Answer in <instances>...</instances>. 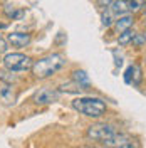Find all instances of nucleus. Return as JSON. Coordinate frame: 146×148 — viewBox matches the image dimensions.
<instances>
[{"label": "nucleus", "mask_w": 146, "mask_h": 148, "mask_svg": "<svg viewBox=\"0 0 146 148\" xmlns=\"http://www.w3.org/2000/svg\"><path fill=\"white\" fill-rule=\"evenodd\" d=\"M65 64V59L64 56L61 54H49L42 59L35 61L32 64V74L35 79H47L50 77L52 74H55L59 69H62V66Z\"/></svg>", "instance_id": "nucleus-1"}, {"label": "nucleus", "mask_w": 146, "mask_h": 148, "mask_svg": "<svg viewBox=\"0 0 146 148\" xmlns=\"http://www.w3.org/2000/svg\"><path fill=\"white\" fill-rule=\"evenodd\" d=\"M72 108L89 118H101L108 110L106 101L101 98H76L72 101Z\"/></svg>", "instance_id": "nucleus-2"}, {"label": "nucleus", "mask_w": 146, "mask_h": 148, "mask_svg": "<svg viewBox=\"0 0 146 148\" xmlns=\"http://www.w3.org/2000/svg\"><path fill=\"white\" fill-rule=\"evenodd\" d=\"M3 66L5 69L9 71H14V73H24V71H29L32 69V59L25 54H20V52H10L3 57Z\"/></svg>", "instance_id": "nucleus-3"}, {"label": "nucleus", "mask_w": 146, "mask_h": 148, "mask_svg": "<svg viewBox=\"0 0 146 148\" xmlns=\"http://www.w3.org/2000/svg\"><path fill=\"white\" fill-rule=\"evenodd\" d=\"M118 131L116 128L113 126V125H108V123H96V125H91L87 131H86V135H87V138L92 140V141H99V143H106L108 140H111L114 135H116Z\"/></svg>", "instance_id": "nucleus-4"}, {"label": "nucleus", "mask_w": 146, "mask_h": 148, "mask_svg": "<svg viewBox=\"0 0 146 148\" xmlns=\"http://www.w3.org/2000/svg\"><path fill=\"white\" fill-rule=\"evenodd\" d=\"M104 147H108V148H138V143L131 136L124 135V133H116L113 138L104 143Z\"/></svg>", "instance_id": "nucleus-5"}, {"label": "nucleus", "mask_w": 146, "mask_h": 148, "mask_svg": "<svg viewBox=\"0 0 146 148\" xmlns=\"http://www.w3.org/2000/svg\"><path fill=\"white\" fill-rule=\"evenodd\" d=\"M59 89H50V88H42L34 94V103L35 104H50L59 99Z\"/></svg>", "instance_id": "nucleus-6"}, {"label": "nucleus", "mask_w": 146, "mask_h": 148, "mask_svg": "<svg viewBox=\"0 0 146 148\" xmlns=\"http://www.w3.org/2000/svg\"><path fill=\"white\" fill-rule=\"evenodd\" d=\"M15 101H17V92L14 89V86L0 81V103L3 106H14Z\"/></svg>", "instance_id": "nucleus-7"}, {"label": "nucleus", "mask_w": 146, "mask_h": 148, "mask_svg": "<svg viewBox=\"0 0 146 148\" xmlns=\"http://www.w3.org/2000/svg\"><path fill=\"white\" fill-rule=\"evenodd\" d=\"M124 81L128 84H133V86H139L141 81H143V71L138 64H131L126 69L124 73Z\"/></svg>", "instance_id": "nucleus-8"}, {"label": "nucleus", "mask_w": 146, "mask_h": 148, "mask_svg": "<svg viewBox=\"0 0 146 148\" xmlns=\"http://www.w3.org/2000/svg\"><path fill=\"white\" fill-rule=\"evenodd\" d=\"M7 40H9V44H12V47H25L30 44V40H32V36L27 34V32H12L7 36Z\"/></svg>", "instance_id": "nucleus-9"}, {"label": "nucleus", "mask_w": 146, "mask_h": 148, "mask_svg": "<svg viewBox=\"0 0 146 148\" xmlns=\"http://www.w3.org/2000/svg\"><path fill=\"white\" fill-rule=\"evenodd\" d=\"M133 24H134L133 14H124V15H119V17L114 20L113 27H114V30H116L118 34H121V32H124V30H128V29L133 27Z\"/></svg>", "instance_id": "nucleus-10"}, {"label": "nucleus", "mask_w": 146, "mask_h": 148, "mask_svg": "<svg viewBox=\"0 0 146 148\" xmlns=\"http://www.w3.org/2000/svg\"><path fill=\"white\" fill-rule=\"evenodd\" d=\"M109 10L116 15V18H118L119 15L129 14V0H114L109 5Z\"/></svg>", "instance_id": "nucleus-11"}, {"label": "nucleus", "mask_w": 146, "mask_h": 148, "mask_svg": "<svg viewBox=\"0 0 146 148\" xmlns=\"http://www.w3.org/2000/svg\"><path fill=\"white\" fill-rule=\"evenodd\" d=\"M134 30H131V29H128V30H124V32H121L118 37V42L119 46H129V44H133V37H134Z\"/></svg>", "instance_id": "nucleus-12"}, {"label": "nucleus", "mask_w": 146, "mask_h": 148, "mask_svg": "<svg viewBox=\"0 0 146 148\" xmlns=\"http://www.w3.org/2000/svg\"><path fill=\"white\" fill-rule=\"evenodd\" d=\"M101 20H102V25L104 27H111L114 24V20H116V15L109 10V7H106L104 12H102V15H101Z\"/></svg>", "instance_id": "nucleus-13"}, {"label": "nucleus", "mask_w": 146, "mask_h": 148, "mask_svg": "<svg viewBox=\"0 0 146 148\" xmlns=\"http://www.w3.org/2000/svg\"><path fill=\"white\" fill-rule=\"evenodd\" d=\"M0 81H3V83H9V84H14V83H17V76L14 74V71L2 69V71H0Z\"/></svg>", "instance_id": "nucleus-14"}, {"label": "nucleus", "mask_w": 146, "mask_h": 148, "mask_svg": "<svg viewBox=\"0 0 146 148\" xmlns=\"http://www.w3.org/2000/svg\"><path fill=\"white\" fill-rule=\"evenodd\" d=\"M72 79L74 81H77V83L84 84V86H87L89 84V77H87V74L84 73V71H76V73H72Z\"/></svg>", "instance_id": "nucleus-15"}, {"label": "nucleus", "mask_w": 146, "mask_h": 148, "mask_svg": "<svg viewBox=\"0 0 146 148\" xmlns=\"http://www.w3.org/2000/svg\"><path fill=\"white\" fill-rule=\"evenodd\" d=\"M146 0H129V12H138V10H143Z\"/></svg>", "instance_id": "nucleus-16"}, {"label": "nucleus", "mask_w": 146, "mask_h": 148, "mask_svg": "<svg viewBox=\"0 0 146 148\" xmlns=\"http://www.w3.org/2000/svg\"><path fill=\"white\" fill-rule=\"evenodd\" d=\"M146 44V34L145 32H136L134 34V37H133V46L136 47H141Z\"/></svg>", "instance_id": "nucleus-17"}, {"label": "nucleus", "mask_w": 146, "mask_h": 148, "mask_svg": "<svg viewBox=\"0 0 146 148\" xmlns=\"http://www.w3.org/2000/svg\"><path fill=\"white\" fill-rule=\"evenodd\" d=\"M7 49H9V40H7V39H3V37L0 36V54L7 52Z\"/></svg>", "instance_id": "nucleus-18"}, {"label": "nucleus", "mask_w": 146, "mask_h": 148, "mask_svg": "<svg viewBox=\"0 0 146 148\" xmlns=\"http://www.w3.org/2000/svg\"><path fill=\"white\" fill-rule=\"evenodd\" d=\"M96 2H98V5H99V7L106 9V7H109V5L113 3V2H114V0H96Z\"/></svg>", "instance_id": "nucleus-19"}, {"label": "nucleus", "mask_w": 146, "mask_h": 148, "mask_svg": "<svg viewBox=\"0 0 146 148\" xmlns=\"http://www.w3.org/2000/svg\"><path fill=\"white\" fill-rule=\"evenodd\" d=\"M143 27L146 29V15H145V18H143Z\"/></svg>", "instance_id": "nucleus-20"}, {"label": "nucleus", "mask_w": 146, "mask_h": 148, "mask_svg": "<svg viewBox=\"0 0 146 148\" xmlns=\"http://www.w3.org/2000/svg\"><path fill=\"white\" fill-rule=\"evenodd\" d=\"M143 10H145V12H146V3H145V7H143Z\"/></svg>", "instance_id": "nucleus-21"}]
</instances>
